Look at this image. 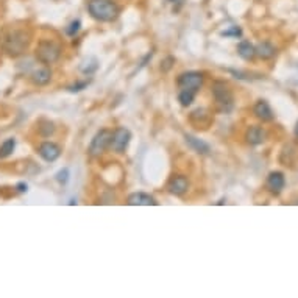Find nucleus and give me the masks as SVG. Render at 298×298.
<instances>
[{"instance_id":"21","label":"nucleus","mask_w":298,"mask_h":298,"mask_svg":"<svg viewBox=\"0 0 298 298\" xmlns=\"http://www.w3.org/2000/svg\"><path fill=\"white\" fill-rule=\"evenodd\" d=\"M97 68H98V61L95 58H89L88 61H84L83 64L80 66V71L84 75H91V74H94L97 71Z\"/></svg>"},{"instance_id":"29","label":"nucleus","mask_w":298,"mask_h":298,"mask_svg":"<svg viewBox=\"0 0 298 298\" xmlns=\"http://www.w3.org/2000/svg\"><path fill=\"white\" fill-rule=\"evenodd\" d=\"M295 136H296V139H298V122H296V125H295Z\"/></svg>"},{"instance_id":"2","label":"nucleus","mask_w":298,"mask_h":298,"mask_svg":"<svg viewBox=\"0 0 298 298\" xmlns=\"http://www.w3.org/2000/svg\"><path fill=\"white\" fill-rule=\"evenodd\" d=\"M30 44V35L25 30H11L4 36V50L10 56L22 55Z\"/></svg>"},{"instance_id":"19","label":"nucleus","mask_w":298,"mask_h":298,"mask_svg":"<svg viewBox=\"0 0 298 298\" xmlns=\"http://www.w3.org/2000/svg\"><path fill=\"white\" fill-rule=\"evenodd\" d=\"M190 122L195 125H208L209 122V114L205 110H195L192 114H190Z\"/></svg>"},{"instance_id":"17","label":"nucleus","mask_w":298,"mask_h":298,"mask_svg":"<svg viewBox=\"0 0 298 298\" xmlns=\"http://www.w3.org/2000/svg\"><path fill=\"white\" fill-rule=\"evenodd\" d=\"M238 53H239V56L244 58L245 61H251L254 56H256V50H254V46L250 44L248 41L239 42V46H238Z\"/></svg>"},{"instance_id":"27","label":"nucleus","mask_w":298,"mask_h":298,"mask_svg":"<svg viewBox=\"0 0 298 298\" xmlns=\"http://www.w3.org/2000/svg\"><path fill=\"white\" fill-rule=\"evenodd\" d=\"M174 62H175V59H174L172 56H167V58L162 61V64H161V71H162V72H169L170 69H172Z\"/></svg>"},{"instance_id":"16","label":"nucleus","mask_w":298,"mask_h":298,"mask_svg":"<svg viewBox=\"0 0 298 298\" xmlns=\"http://www.w3.org/2000/svg\"><path fill=\"white\" fill-rule=\"evenodd\" d=\"M254 50H256V55L261 58V59H270L276 55V47L273 44H270V42H259V44L254 47Z\"/></svg>"},{"instance_id":"22","label":"nucleus","mask_w":298,"mask_h":298,"mask_svg":"<svg viewBox=\"0 0 298 298\" xmlns=\"http://www.w3.org/2000/svg\"><path fill=\"white\" fill-rule=\"evenodd\" d=\"M53 133H55V125H53L52 122L44 120V122L41 123V126H39V135H41V136L49 138V136H52Z\"/></svg>"},{"instance_id":"1","label":"nucleus","mask_w":298,"mask_h":298,"mask_svg":"<svg viewBox=\"0 0 298 298\" xmlns=\"http://www.w3.org/2000/svg\"><path fill=\"white\" fill-rule=\"evenodd\" d=\"M88 11L91 17L100 20V22H113L120 13L114 0H89Z\"/></svg>"},{"instance_id":"10","label":"nucleus","mask_w":298,"mask_h":298,"mask_svg":"<svg viewBox=\"0 0 298 298\" xmlns=\"http://www.w3.org/2000/svg\"><path fill=\"white\" fill-rule=\"evenodd\" d=\"M126 205H130V206H156L158 202L150 194L135 192V194L128 195V198H126Z\"/></svg>"},{"instance_id":"4","label":"nucleus","mask_w":298,"mask_h":298,"mask_svg":"<svg viewBox=\"0 0 298 298\" xmlns=\"http://www.w3.org/2000/svg\"><path fill=\"white\" fill-rule=\"evenodd\" d=\"M61 46L52 39H41L36 47V59L42 64H53L61 56Z\"/></svg>"},{"instance_id":"11","label":"nucleus","mask_w":298,"mask_h":298,"mask_svg":"<svg viewBox=\"0 0 298 298\" xmlns=\"http://www.w3.org/2000/svg\"><path fill=\"white\" fill-rule=\"evenodd\" d=\"M253 114L256 116L259 120H262V122H270L275 117V114H273V111L270 108V105L266 100H258L256 102V105L253 106Z\"/></svg>"},{"instance_id":"3","label":"nucleus","mask_w":298,"mask_h":298,"mask_svg":"<svg viewBox=\"0 0 298 298\" xmlns=\"http://www.w3.org/2000/svg\"><path fill=\"white\" fill-rule=\"evenodd\" d=\"M211 92L214 95V100H216V105L219 111L228 114L233 111L234 108V97L228 88V84L225 81H214L211 86Z\"/></svg>"},{"instance_id":"14","label":"nucleus","mask_w":298,"mask_h":298,"mask_svg":"<svg viewBox=\"0 0 298 298\" xmlns=\"http://www.w3.org/2000/svg\"><path fill=\"white\" fill-rule=\"evenodd\" d=\"M30 78H31V81L36 84V86H46V84H49L50 80H52V71L49 68H46V66L39 68V69L31 72Z\"/></svg>"},{"instance_id":"6","label":"nucleus","mask_w":298,"mask_h":298,"mask_svg":"<svg viewBox=\"0 0 298 298\" xmlns=\"http://www.w3.org/2000/svg\"><path fill=\"white\" fill-rule=\"evenodd\" d=\"M178 86L181 89H190L194 92H198L202 84H203V74L202 72H195V71H189V72H183L178 75Z\"/></svg>"},{"instance_id":"24","label":"nucleus","mask_w":298,"mask_h":298,"mask_svg":"<svg viewBox=\"0 0 298 298\" xmlns=\"http://www.w3.org/2000/svg\"><path fill=\"white\" fill-rule=\"evenodd\" d=\"M80 27H81V22H80L78 19H77V20H72V22L69 24V27L66 28V33H68L69 36H75V35L78 33Z\"/></svg>"},{"instance_id":"30","label":"nucleus","mask_w":298,"mask_h":298,"mask_svg":"<svg viewBox=\"0 0 298 298\" xmlns=\"http://www.w3.org/2000/svg\"><path fill=\"white\" fill-rule=\"evenodd\" d=\"M170 4H175V2H178V0H169Z\"/></svg>"},{"instance_id":"26","label":"nucleus","mask_w":298,"mask_h":298,"mask_svg":"<svg viewBox=\"0 0 298 298\" xmlns=\"http://www.w3.org/2000/svg\"><path fill=\"white\" fill-rule=\"evenodd\" d=\"M88 84H89V80L88 81H81V83H75V84H72V86L68 88V91H71V92H80L84 88H88Z\"/></svg>"},{"instance_id":"12","label":"nucleus","mask_w":298,"mask_h":298,"mask_svg":"<svg viewBox=\"0 0 298 298\" xmlns=\"http://www.w3.org/2000/svg\"><path fill=\"white\" fill-rule=\"evenodd\" d=\"M286 186V178L283 172H272L267 177V187L270 189V192L280 194Z\"/></svg>"},{"instance_id":"7","label":"nucleus","mask_w":298,"mask_h":298,"mask_svg":"<svg viewBox=\"0 0 298 298\" xmlns=\"http://www.w3.org/2000/svg\"><path fill=\"white\" fill-rule=\"evenodd\" d=\"M131 141V133L130 130H126L125 126H119V128L114 130L113 136H111V144L110 147L116 153H125V150L128 148V144Z\"/></svg>"},{"instance_id":"18","label":"nucleus","mask_w":298,"mask_h":298,"mask_svg":"<svg viewBox=\"0 0 298 298\" xmlns=\"http://www.w3.org/2000/svg\"><path fill=\"white\" fill-rule=\"evenodd\" d=\"M14 148H16V139L14 138L7 139L2 145H0V159H5L10 155H13Z\"/></svg>"},{"instance_id":"15","label":"nucleus","mask_w":298,"mask_h":298,"mask_svg":"<svg viewBox=\"0 0 298 298\" xmlns=\"http://www.w3.org/2000/svg\"><path fill=\"white\" fill-rule=\"evenodd\" d=\"M184 139H186V144H187L190 148H192L194 152H197V153H200V155H208V153L211 152L209 144H206L205 141H202V139H198V138H194V136H190V135H186Z\"/></svg>"},{"instance_id":"28","label":"nucleus","mask_w":298,"mask_h":298,"mask_svg":"<svg viewBox=\"0 0 298 298\" xmlns=\"http://www.w3.org/2000/svg\"><path fill=\"white\" fill-rule=\"evenodd\" d=\"M16 189L19 190V192H27V189H28V186H27L25 183H19V184L16 186Z\"/></svg>"},{"instance_id":"25","label":"nucleus","mask_w":298,"mask_h":298,"mask_svg":"<svg viewBox=\"0 0 298 298\" xmlns=\"http://www.w3.org/2000/svg\"><path fill=\"white\" fill-rule=\"evenodd\" d=\"M222 36H225V38H239V36H242V30L239 28V27H231L229 30H225V31H222Z\"/></svg>"},{"instance_id":"13","label":"nucleus","mask_w":298,"mask_h":298,"mask_svg":"<svg viewBox=\"0 0 298 298\" xmlns=\"http://www.w3.org/2000/svg\"><path fill=\"white\" fill-rule=\"evenodd\" d=\"M245 139L250 145H259L266 139V131L258 125H251L250 128L245 131Z\"/></svg>"},{"instance_id":"8","label":"nucleus","mask_w":298,"mask_h":298,"mask_svg":"<svg viewBox=\"0 0 298 298\" xmlns=\"http://www.w3.org/2000/svg\"><path fill=\"white\" fill-rule=\"evenodd\" d=\"M38 153L44 161L53 162V161H56L61 156V147L58 144H55V142H49L47 141V142H42L39 145Z\"/></svg>"},{"instance_id":"23","label":"nucleus","mask_w":298,"mask_h":298,"mask_svg":"<svg viewBox=\"0 0 298 298\" xmlns=\"http://www.w3.org/2000/svg\"><path fill=\"white\" fill-rule=\"evenodd\" d=\"M55 180L59 183V184H68L69 181V169H62L59 172L55 175Z\"/></svg>"},{"instance_id":"5","label":"nucleus","mask_w":298,"mask_h":298,"mask_svg":"<svg viewBox=\"0 0 298 298\" xmlns=\"http://www.w3.org/2000/svg\"><path fill=\"white\" fill-rule=\"evenodd\" d=\"M111 136H113V133H111L110 130H106V128L97 131L95 136L92 138L91 144H89V150H88L89 155H91V156H100V155L106 150V148L110 147V144H111Z\"/></svg>"},{"instance_id":"9","label":"nucleus","mask_w":298,"mask_h":298,"mask_svg":"<svg viewBox=\"0 0 298 298\" xmlns=\"http://www.w3.org/2000/svg\"><path fill=\"white\" fill-rule=\"evenodd\" d=\"M187 189H189V180L184 175H175L167 183V190L172 195H177V197L184 195L187 192Z\"/></svg>"},{"instance_id":"20","label":"nucleus","mask_w":298,"mask_h":298,"mask_svg":"<svg viewBox=\"0 0 298 298\" xmlns=\"http://www.w3.org/2000/svg\"><path fill=\"white\" fill-rule=\"evenodd\" d=\"M195 94L197 92L190 91V89H180V92H178V102H180V105L181 106H189L190 103L194 102Z\"/></svg>"}]
</instances>
